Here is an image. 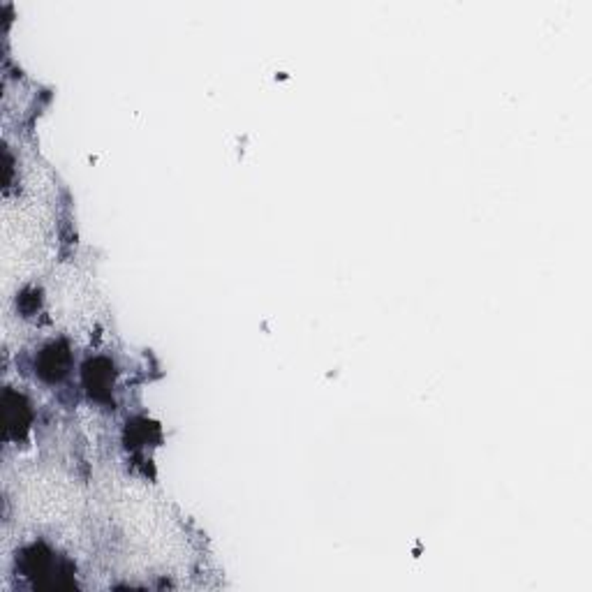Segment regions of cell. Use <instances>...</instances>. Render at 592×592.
Wrapping results in <instances>:
<instances>
[{
    "instance_id": "6da1fadb",
    "label": "cell",
    "mask_w": 592,
    "mask_h": 592,
    "mask_svg": "<svg viewBox=\"0 0 592 592\" xmlns=\"http://www.w3.org/2000/svg\"><path fill=\"white\" fill-rule=\"evenodd\" d=\"M86 379H88V389H90V393L100 396L102 391H107L109 386H111V370H109V366H104V370H97V361H95V363H88V368H86Z\"/></svg>"
},
{
    "instance_id": "7a4b0ae2",
    "label": "cell",
    "mask_w": 592,
    "mask_h": 592,
    "mask_svg": "<svg viewBox=\"0 0 592 592\" xmlns=\"http://www.w3.org/2000/svg\"><path fill=\"white\" fill-rule=\"evenodd\" d=\"M65 366H67V352H58L56 347H49L47 352H44V370L42 373L51 377V379H58L60 375H65Z\"/></svg>"
}]
</instances>
